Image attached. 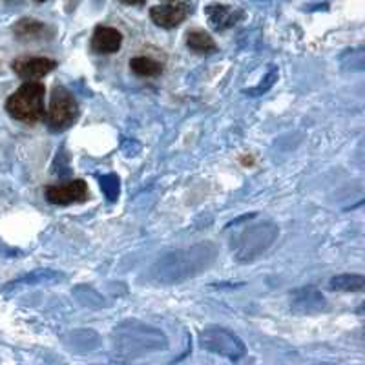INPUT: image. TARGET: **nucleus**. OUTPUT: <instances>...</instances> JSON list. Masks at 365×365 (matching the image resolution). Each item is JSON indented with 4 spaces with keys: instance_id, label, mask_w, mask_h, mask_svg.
I'll return each mask as SVG.
<instances>
[{
    "instance_id": "ddd939ff",
    "label": "nucleus",
    "mask_w": 365,
    "mask_h": 365,
    "mask_svg": "<svg viewBox=\"0 0 365 365\" xmlns=\"http://www.w3.org/2000/svg\"><path fill=\"white\" fill-rule=\"evenodd\" d=\"M207 17L212 28L216 29V31H223V29L236 24V22L243 17V13L228 8V6H208Z\"/></svg>"
},
{
    "instance_id": "f257e3e1",
    "label": "nucleus",
    "mask_w": 365,
    "mask_h": 365,
    "mask_svg": "<svg viewBox=\"0 0 365 365\" xmlns=\"http://www.w3.org/2000/svg\"><path fill=\"white\" fill-rule=\"evenodd\" d=\"M217 257V247L210 241L197 243L188 249H178L166 252L150 269V278L159 285H178L214 265Z\"/></svg>"
},
{
    "instance_id": "20e7f679",
    "label": "nucleus",
    "mask_w": 365,
    "mask_h": 365,
    "mask_svg": "<svg viewBox=\"0 0 365 365\" xmlns=\"http://www.w3.org/2000/svg\"><path fill=\"white\" fill-rule=\"evenodd\" d=\"M44 84L28 81L13 96H9L6 101V110L13 119L34 125L44 117Z\"/></svg>"
},
{
    "instance_id": "5701e85b",
    "label": "nucleus",
    "mask_w": 365,
    "mask_h": 365,
    "mask_svg": "<svg viewBox=\"0 0 365 365\" xmlns=\"http://www.w3.org/2000/svg\"><path fill=\"white\" fill-rule=\"evenodd\" d=\"M123 4H128V6H143L146 0H120Z\"/></svg>"
},
{
    "instance_id": "f8f14e48",
    "label": "nucleus",
    "mask_w": 365,
    "mask_h": 365,
    "mask_svg": "<svg viewBox=\"0 0 365 365\" xmlns=\"http://www.w3.org/2000/svg\"><path fill=\"white\" fill-rule=\"evenodd\" d=\"M123 44V35L119 29L110 28V26H97L91 37V50L101 55H110L119 51Z\"/></svg>"
},
{
    "instance_id": "a211bd4d",
    "label": "nucleus",
    "mask_w": 365,
    "mask_h": 365,
    "mask_svg": "<svg viewBox=\"0 0 365 365\" xmlns=\"http://www.w3.org/2000/svg\"><path fill=\"white\" fill-rule=\"evenodd\" d=\"M130 68L139 77H158V75L163 73L161 63L150 57H133L130 61Z\"/></svg>"
},
{
    "instance_id": "b1692460",
    "label": "nucleus",
    "mask_w": 365,
    "mask_h": 365,
    "mask_svg": "<svg viewBox=\"0 0 365 365\" xmlns=\"http://www.w3.org/2000/svg\"><path fill=\"white\" fill-rule=\"evenodd\" d=\"M37 2H44V0H37Z\"/></svg>"
},
{
    "instance_id": "1a4fd4ad",
    "label": "nucleus",
    "mask_w": 365,
    "mask_h": 365,
    "mask_svg": "<svg viewBox=\"0 0 365 365\" xmlns=\"http://www.w3.org/2000/svg\"><path fill=\"white\" fill-rule=\"evenodd\" d=\"M57 63L53 58L46 57H34V58H22V61H15L13 63V70L19 77L24 81H38L46 77L48 73L55 70Z\"/></svg>"
},
{
    "instance_id": "f3484780",
    "label": "nucleus",
    "mask_w": 365,
    "mask_h": 365,
    "mask_svg": "<svg viewBox=\"0 0 365 365\" xmlns=\"http://www.w3.org/2000/svg\"><path fill=\"white\" fill-rule=\"evenodd\" d=\"M187 46L192 51H197V53H212L216 51V42L208 34L201 31V29H194L187 35Z\"/></svg>"
},
{
    "instance_id": "39448f33",
    "label": "nucleus",
    "mask_w": 365,
    "mask_h": 365,
    "mask_svg": "<svg viewBox=\"0 0 365 365\" xmlns=\"http://www.w3.org/2000/svg\"><path fill=\"white\" fill-rule=\"evenodd\" d=\"M200 345L208 353L220 354L228 360H240L247 353L243 340L223 327H207L205 331H201Z\"/></svg>"
},
{
    "instance_id": "dca6fc26",
    "label": "nucleus",
    "mask_w": 365,
    "mask_h": 365,
    "mask_svg": "<svg viewBox=\"0 0 365 365\" xmlns=\"http://www.w3.org/2000/svg\"><path fill=\"white\" fill-rule=\"evenodd\" d=\"M71 294H73L75 299H77L81 305H84V307L101 309L106 305V302H104L103 296H101L99 292H97L96 289L90 285H77L73 291H71Z\"/></svg>"
},
{
    "instance_id": "9b49d317",
    "label": "nucleus",
    "mask_w": 365,
    "mask_h": 365,
    "mask_svg": "<svg viewBox=\"0 0 365 365\" xmlns=\"http://www.w3.org/2000/svg\"><path fill=\"white\" fill-rule=\"evenodd\" d=\"M64 345L73 353H91L103 344L99 332L93 329H73L63 336Z\"/></svg>"
},
{
    "instance_id": "6ab92c4d",
    "label": "nucleus",
    "mask_w": 365,
    "mask_h": 365,
    "mask_svg": "<svg viewBox=\"0 0 365 365\" xmlns=\"http://www.w3.org/2000/svg\"><path fill=\"white\" fill-rule=\"evenodd\" d=\"M13 31L21 38H41L46 34V26L34 19H22L15 24Z\"/></svg>"
},
{
    "instance_id": "aec40b11",
    "label": "nucleus",
    "mask_w": 365,
    "mask_h": 365,
    "mask_svg": "<svg viewBox=\"0 0 365 365\" xmlns=\"http://www.w3.org/2000/svg\"><path fill=\"white\" fill-rule=\"evenodd\" d=\"M99 185H101V190H103L104 195H106V200L117 201L120 192V181L115 174H106L103 175V178H99Z\"/></svg>"
},
{
    "instance_id": "2eb2a0df",
    "label": "nucleus",
    "mask_w": 365,
    "mask_h": 365,
    "mask_svg": "<svg viewBox=\"0 0 365 365\" xmlns=\"http://www.w3.org/2000/svg\"><path fill=\"white\" fill-rule=\"evenodd\" d=\"M329 289L340 292H361L365 289V278L360 274H340L329 282Z\"/></svg>"
},
{
    "instance_id": "9d476101",
    "label": "nucleus",
    "mask_w": 365,
    "mask_h": 365,
    "mask_svg": "<svg viewBox=\"0 0 365 365\" xmlns=\"http://www.w3.org/2000/svg\"><path fill=\"white\" fill-rule=\"evenodd\" d=\"M188 15V6L185 2L166 6H154L150 9V19L154 21L155 26L165 29H172L181 24Z\"/></svg>"
},
{
    "instance_id": "f03ea898",
    "label": "nucleus",
    "mask_w": 365,
    "mask_h": 365,
    "mask_svg": "<svg viewBox=\"0 0 365 365\" xmlns=\"http://www.w3.org/2000/svg\"><path fill=\"white\" fill-rule=\"evenodd\" d=\"M113 345L125 356H143L168 347V338L159 329L137 319H125L113 329Z\"/></svg>"
},
{
    "instance_id": "4468645a",
    "label": "nucleus",
    "mask_w": 365,
    "mask_h": 365,
    "mask_svg": "<svg viewBox=\"0 0 365 365\" xmlns=\"http://www.w3.org/2000/svg\"><path fill=\"white\" fill-rule=\"evenodd\" d=\"M64 276L57 270L50 269H38L31 274H26L22 278L15 279L13 283H9V289H19V287H34V285H50V283L61 282Z\"/></svg>"
},
{
    "instance_id": "6e6552de",
    "label": "nucleus",
    "mask_w": 365,
    "mask_h": 365,
    "mask_svg": "<svg viewBox=\"0 0 365 365\" xmlns=\"http://www.w3.org/2000/svg\"><path fill=\"white\" fill-rule=\"evenodd\" d=\"M325 305L327 303L324 294L314 287H303L292 294L291 309L296 314H318L319 311H324Z\"/></svg>"
},
{
    "instance_id": "4be33fe9",
    "label": "nucleus",
    "mask_w": 365,
    "mask_h": 365,
    "mask_svg": "<svg viewBox=\"0 0 365 365\" xmlns=\"http://www.w3.org/2000/svg\"><path fill=\"white\" fill-rule=\"evenodd\" d=\"M276 81H278V70H276V68H270V71L267 73L265 79L257 84L256 88H252V90H247V93H249V96H252V97L263 96L265 91H269L270 88L274 86V83H276Z\"/></svg>"
},
{
    "instance_id": "423d86ee",
    "label": "nucleus",
    "mask_w": 365,
    "mask_h": 365,
    "mask_svg": "<svg viewBox=\"0 0 365 365\" xmlns=\"http://www.w3.org/2000/svg\"><path fill=\"white\" fill-rule=\"evenodd\" d=\"M79 117V104L70 91L57 86L51 96L50 110H48V125L53 132H64L70 128Z\"/></svg>"
},
{
    "instance_id": "7ed1b4c3",
    "label": "nucleus",
    "mask_w": 365,
    "mask_h": 365,
    "mask_svg": "<svg viewBox=\"0 0 365 365\" xmlns=\"http://www.w3.org/2000/svg\"><path fill=\"white\" fill-rule=\"evenodd\" d=\"M279 234L278 225L272 221H259L247 227L234 240L232 252L240 263H250L267 252L272 247Z\"/></svg>"
},
{
    "instance_id": "0eeeda50",
    "label": "nucleus",
    "mask_w": 365,
    "mask_h": 365,
    "mask_svg": "<svg viewBox=\"0 0 365 365\" xmlns=\"http://www.w3.org/2000/svg\"><path fill=\"white\" fill-rule=\"evenodd\" d=\"M88 197H90V192L83 179H71V181L50 185L46 188V200L53 205L84 203Z\"/></svg>"
},
{
    "instance_id": "412c9836",
    "label": "nucleus",
    "mask_w": 365,
    "mask_h": 365,
    "mask_svg": "<svg viewBox=\"0 0 365 365\" xmlns=\"http://www.w3.org/2000/svg\"><path fill=\"white\" fill-rule=\"evenodd\" d=\"M341 66H344V70H351V71L364 70L365 66L364 51L353 50V51H347L345 55H341Z\"/></svg>"
}]
</instances>
